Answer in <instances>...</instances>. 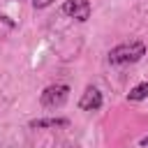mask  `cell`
Segmentation results:
<instances>
[{
  "label": "cell",
  "mask_w": 148,
  "mask_h": 148,
  "mask_svg": "<svg viewBox=\"0 0 148 148\" xmlns=\"http://www.w3.org/2000/svg\"><path fill=\"white\" fill-rule=\"evenodd\" d=\"M146 56V44L134 39L127 44H118L109 51V62L111 65H130V62H139Z\"/></svg>",
  "instance_id": "1"
},
{
  "label": "cell",
  "mask_w": 148,
  "mask_h": 148,
  "mask_svg": "<svg viewBox=\"0 0 148 148\" xmlns=\"http://www.w3.org/2000/svg\"><path fill=\"white\" fill-rule=\"evenodd\" d=\"M67 97H69V86H65V83H53V86H46V88H44L39 102H42L44 109H60V106L67 102Z\"/></svg>",
  "instance_id": "2"
},
{
  "label": "cell",
  "mask_w": 148,
  "mask_h": 148,
  "mask_svg": "<svg viewBox=\"0 0 148 148\" xmlns=\"http://www.w3.org/2000/svg\"><path fill=\"white\" fill-rule=\"evenodd\" d=\"M62 14L76 18V21H88L90 18V2L88 0H65Z\"/></svg>",
  "instance_id": "3"
},
{
  "label": "cell",
  "mask_w": 148,
  "mask_h": 148,
  "mask_svg": "<svg viewBox=\"0 0 148 148\" xmlns=\"http://www.w3.org/2000/svg\"><path fill=\"white\" fill-rule=\"evenodd\" d=\"M99 106H102V92L95 86H88L79 99V109L81 111H97Z\"/></svg>",
  "instance_id": "4"
},
{
  "label": "cell",
  "mask_w": 148,
  "mask_h": 148,
  "mask_svg": "<svg viewBox=\"0 0 148 148\" xmlns=\"http://www.w3.org/2000/svg\"><path fill=\"white\" fill-rule=\"evenodd\" d=\"M67 125V118H37V120H30V127L32 130H44V127H65Z\"/></svg>",
  "instance_id": "5"
},
{
  "label": "cell",
  "mask_w": 148,
  "mask_h": 148,
  "mask_svg": "<svg viewBox=\"0 0 148 148\" xmlns=\"http://www.w3.org/2000/svg\"><path fill=\"white\" fill-rule=\"evenodd\" d=\"M146 97H148V81H143V83L134 86V88L130 90V95H127V99H130V102H141V99H146Z\"/></svg>",
  "instance_id": "6"
},
{
  "label": "cell",
  "mask_w": 148,
  "mask_h": 148,
  "mask_svg": "<svg viewBox=\"0 0 148 148\" xmlns=\"http://www.w3.org/2000/svg\"><path fill=\"white\" fill-rule=\"evenodd\" d=\"M53 0H32V7L35 9H44V7H49Z\"/></svg>",
  "instance_id": "7"
},
{
  "label": "cell",
  "mask_w": 148,
  "mask_h": 148,
  "mask_svg": "<svg viewBox=\"0 0 148 148\" xmlns=\"http://www.w3.org/2000/svg\"><path fill=\"white\" fill-rule=\"evenodd\" d=\"M139 143H141V146H148V134H146V136H143V139H141Z\"/></svg>",
  "instance_id": "8"
}]
</instances>
